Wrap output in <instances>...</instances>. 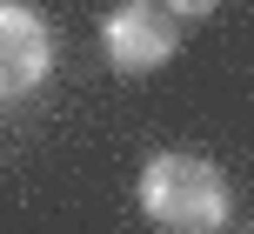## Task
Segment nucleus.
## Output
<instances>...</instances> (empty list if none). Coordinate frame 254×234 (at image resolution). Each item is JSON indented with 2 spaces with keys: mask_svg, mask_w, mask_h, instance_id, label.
Returning a JSON list of instances; mask_svg holds the SVG:
<instances>
[{
  "mask_svg": "<svg viewBox=\"0 0 254 234\" xmlns=\"http://www.w3.org/2000/svg\"><path fill=\"white\" fill-rule=\"evenodd\" d=\"M140 208L174 234H214V228H228L234 187L201 154H154L140 168Z\"/></svg>",
  "mask_w": 254,
  "mask_h": 234,
  "instance_id": "f257e3e1",
  "label": "nucleus"
},
{
  "mask_svg": "<svg viewBox=\"0 0 254 234\" xmlns=\"http://www.w3.org/2000/svg\"><path fill=\"white\" fill-rule=\"evenodd\" d=\"M101 47H107V60H114L121 74H154V67L174 60L181 27H174V13H167L161 0H121L101 20Z\"/></svg>",
  "mask_w": 254,
  "mask_h": 234,
  "instance_id": "f03ea898",
  "label": "nucleus"
},
{
  "mask_svg": "<svg viewBox=\"0 0 254 234\" xmlns=\"http://www.w3.org/2000/svg\"><path fill=\"white\" fill-rule=\"evenodd\" d=\"M54 67V27L27 0H0V101H20Z\"/></svg>",
  "mask_w": 254,
  "mask_h": 234,
  "instance_id": "7ed1b4c3",
  "label": "nucleus"
},
{
  "mask_svg": "<svg viewBox=\"0 0 254 234\" xmlns=\"http://www.w3.org/2000/svg\"><path fill=\"white\" fill-rule=\"evenodd\" d=\"M221 0H167V13H188V20H201V13H214Z\"/></svg>",
  "mask_w": 254,
  "mask_h": 234,
  "instance_id": "20e7f679",
  "label": "nucleus"
}]
</instances>
